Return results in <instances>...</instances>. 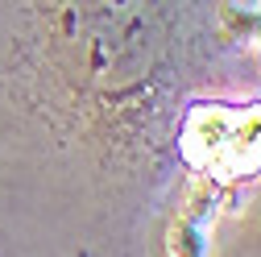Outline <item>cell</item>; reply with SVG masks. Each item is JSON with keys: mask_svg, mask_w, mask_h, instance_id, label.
I'll return each instance as SVG.
<instances>
[]
</instances>
